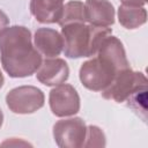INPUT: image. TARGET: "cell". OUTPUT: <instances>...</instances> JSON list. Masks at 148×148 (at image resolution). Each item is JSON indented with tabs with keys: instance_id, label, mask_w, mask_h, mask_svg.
<instances>
[{
	"instance_id": "1",
	"label": "cell",
	"mask_w": 148,
	"mask_h": 148,
	"mask_svg": "<svg viewBox=\"0 0 148 148\" xmlns=\"http://www.w3.org/2000/svg\"><path fill=\"white\" fill-rule=\"evenodd\" d=\"M0 59L5 72L15 79L35 74L42 64L31 31L24 25H12L0 32Z\"/></svg>"
},
{
	"instance_id": "2",
	"label": "cell",
	"mask_w": 148,
	"mask_h": 148,
	"mask_svg": "<svg viewBox=\"0 0 148 148\" xmlns=\"http://www.w3.org/2000/svg\"><path fill=\"white\" fill-rule=\"evenodd\" d=\"M126 68H130V62L123 43L109 35L102 42L97 53L81 65L79 77L87 89L103 91L113 81L116 74Z\"/></svg>"
},
{
	"instance_id": "3",
	"label": "cell",
	"mask_w": 148,
	"mask_h": 148,
	"mask_svg": "<svg viewBox=\"0 0 148 148\" xmlns=\"http://www.w3.org/2000/svg\"><path fill=\"white\" fill-rule=\"evenodd\" d=\"M109 35H112V29L109 27H98L81 22L62 25L64 54L71 59L94 57L104 38Z\"/></svg>"
},
{
	"instance_id": "4",
	"label": "cell",
	"mask_w": 148,
	"mask_h": 148,
	"mask_svg": "<svg viewBox=\"0 0 148 148\" xmlns=\"http://www.w3.org/2000/svg\"><path fill=\"white\" fill-rule=\"evenodd\" d=\"M147 83L148 80L143 73L132 71L130 67L118 72L110 86L101 92L105 99H111L116 103H124L136 90L146 88Z\"/></svg>"
},
{
	"instance_id": "5",
	"label": "cell",
	"mask_w": 148,
	"mask_h": 148,
	"mask_svg": "<svg viewBox=\"0 0 148 148\" xmlns=\"http://www.w3.org/2000/svg\"><path fill=\"white\" fill-rule=\"evenodd\" d=\"M44 92L35 86H20L6 95L8 109L17 114H30L44 106Z\"/></svg>"
},
{
	"instance_id": "6",
	"label": "cell",
	"mask_w": 148,
	"mask_h": 148,
	"mask_svg": "<svg viewBox=\"0 0 148 148\" xmlns=\"http://www.w3.org/2000/svg\"><path fill=\"white\" fill-rule=\"evenodd\" d=\"M87 133V125L80 117L58 120L53 125V138L60 148H82Z\"/></svg>"
},
{
	"instance_id": "7",
	"label": "cell",
	"mask_w": 148,
	"mask_h": 148,
	"mask_svg": "<svg viewBox=\"0 0 148 148\" xmlns=\"http://www.w3.org/2000/svg\"><path fill=\"white\" fill-rule=\"evenodd\" d=\"M49 104L52 113L57 117L74 116L80 111V96L76 89L68 83H61L51 89Z\"/></svg>"
},
{
	"instance_id": "8",
	"label": "cell",
	"mask_w": 148,
	"mask_h": 148,
	"mask_svg": "<svg viewBox=\"0 0 148 148\" xmlns=\"http://www.w3.org/2000/svg\"><path fill=\"white\" fill-rule=\"evenodd\" d=\"M69 76V67L61 58H46L42 60L40 66L36 71L37 80L47 87H56L65 83Z\"/></svg>"
},
{
	"instance_id": "9",
	"label": "cell",
	"mask_w": 148,
	"mask_h": 148,
	"mask_svg": "<svg viewBox=\"0 0 148 148\" xmlns=\"http://www.w3.org/2000/svg\"><path fill=\"white\" fill-rule=\"evenodd\" d=\"M36 50L45 58H56L62 52L64 40L61 34L51 28H38L34 35Z\"/></svg>"
},
{
	"instance_id": "10",
	"label": "cell",
	"mask_w": 148,
	"mask_h": 148,
	"mask_svg": "<svg viewBox=\"0 0 148 148\" xmlns=\"http://www.w3.org/2000/svg\"><path fill=\"white\" fill-rule=\"evenodd\" d=\"M86 20L98 27H110L114 23V7L109 0H86Z\"/></svg>"
},
{
	"instance_id": "11",
	"label": "cell",
	"mask_w": 148,
	"mask_h": 148,
	"mask_svg": "<svg viewBox=\"0 0 148 148\" xmlns=\"http://www.w3.org/2000/svg\"><path fill=\"white\" fill-rule=\"evenodd\" d=\"M65 0H30V12L39 23H57Z\"/></svg>"
},
{
	"instance_id": "12",
	"label": "cell",
	"mask_w": 148,
	"mask_h": 148,
	"mask_svg": "<svg viewBox=\"0 0 148 148\" xmlns=\"http://www.w3.org/2000/svg\"><path fill=\"white\" fill-rule=\"evenodd\" d=\"M118 21L126 29H136L146 23L147 10L145 7L121 5L118 8Z\"/></svg>"
},
{
	"instance_id": "13",
	"label": "cell",
	"mask_w": 148,
	"mask_h": 148,
	"mask_svg": "<svg viewBox=\"0 0 148 148\" xmlns=\"http://www.w3.org/2000/svg\"><path fill=\"white\" fill-rule=\"evenodd\" d=\"M86 23V10H84V3L79 0H72L64 5L61 15L58 20V24L60 27L69 24V23Z\"/></svg>"
},
{
	"instance_id": "14",
	"label": "cell",
	"mask_w": 148,
	"mask_h": 148,
	"mask_svg": "<svg viewBox=\"0 0 148 148\" xmlns=\"http://www.w3.org/2000/svg\"><path fill=\"white\" fill-rule=\"evenodd\" d=\"M106 140L104 132L95 125L87 126V133H86V140L83 143L84 148H94V147H105Z\"/></svg>"
},
{
	"instance_id": "15",
	"label": "cell",
	"mask_w": 148,
	"mask_h": 148,
	"mask_svg": "<svg viewBox=\"0 0 148 148\" xmlns=\"http://www.w3.org/2000/svg\"><path fill=\"white\" fill-rule=\"evenodd\" d=\"M8 24H9V18H8V16L6 15L5 12H2V10L0 9V32H1L3 29H6Z\"/></svg>"
},
{
	"instance_id": "16",
	"label": "cell",
	"mask_w": 148,
	"mask_h": 148,
	"mask_svg": "<svg viewBox=\"0 0 148 148\" xmlns=\"http://www.w3.org/2000/svg\"><path fill=\"white\" fill-rule=\"evenodd\" d=\"M123 5H127V6H139V7H143L147 2V0H120Z\"/></svg>"
},
{
	"instance_id": "17",
	"label": "cell",
	"mask_w": 148,
	"mask_h": 148,
	"mask_svg": "<svg viewBox=\"0 0 148 148\" xmlns=\"http://www.w3.org/2000/svg\"><path fill=\"white\" fill-rule=\"evenodd\" d=\"M3 83H5V77H3V74H2V72H1V69H0V89L2 88Z\"/></svg>"
},
{
	"instance_id": "18",
	"label": "cell",
	"mask_w": 148,
	"mask_h": 148,
	"mask_svg": "<svg viewBox=\"0 0 148 148\" xmlns=\"http://www.w3.org/2000/svg\"><path fill=\"white\" fill-rule=\"evenodd\" d=\"M2 123H3V113H2V110L0 109V127L2 126Z\"/></svg>"
}]
</instances>
